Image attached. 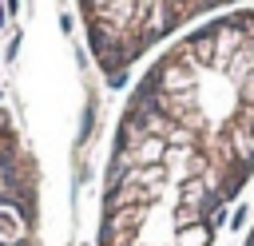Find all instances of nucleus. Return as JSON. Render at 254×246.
<instances>
[{
  "instance_id": "obj_1",
  "label": "nucleus",
  "mask_w": 254,
  "mask_h": 246,
  "mask_svg": "<svg viewBox=\"0 0 254 246\" xmlns=\"http://www.w3.org/2000/svg\"><path fill=\"white\" fill-rule=\"evenodd\" d=\"M254 179V8L187 28L135 79L103 171L95 246H214Z\"/></svg>"
},
{
  "instance_id": "obj_2",
  "label": "nucleus",
  "mask_w": 254,
  "mask_h": 246,
  "mask_svg": "<svg viewBox=\"0 0 254 246\" xmlns=\"http://www.w3.org/2000/svg\"><path fill=\"white\" fill-rule=\"evenodd\" d=\"M238 4L254 0H75L87 52L111 87H119L167 36L190 28L194 20H214V12H234Z\"/></svg>"
},
{
  "instance_id": "obj_3",
  "label": "nucleus",
  "mask_w": 254,
  "mask_h": 246,
  "mask_svg": "<svg viewBox=\"0 0 254 246\" xmlns=\"http://www.w3.org/2000/svg\"><path fill=\"white\" fill-rule=\"evenodd\" d=\"M0 246H40V163L8 107H0Z\"/></svg>"
},
{
  "instance_id": "obj_4",
  "label": "nucleus",
  "mask_w": 254,
  "mask_h": 246,
  "mask_svg": "<svg viewBox=\"0 0 254 246\" xmlns=\"http://www.w3.org/2000/svg\"><path fill=\"white\" fill-rule=\"evenodd\" d=\"M242 246H254V226H250V234H246V242Z\"/></svg>"
}]
</instances>
